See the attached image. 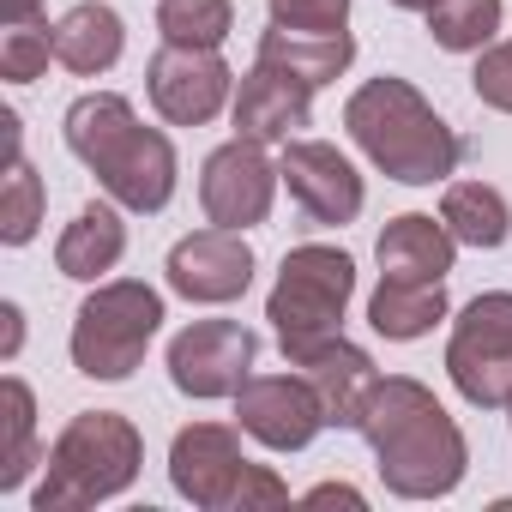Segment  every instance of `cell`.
<instances>
[{"label":"cell","instance_id":"obj_22","mask_svg":"<svg viewBox=\"0 0 512 512\" xmlns=\"http://www.w3.org/2000/svg\"><path fill=\"white\" fill-rule=\"evenodd\" d=\"M446 320V284H398L380 278L374 302H368V326L392 344H416Z\"/></svg>","mask_w":512,"mask_h":512},{"label":"cell","instance_id":"obj_16","mask_svg":"<svg viewBox=\"0 0 512 512\" xmlns=\"http://www.w3.org/2000/svg\"><path fill=\"white\" fill-rule=\"evenodd\" d=\"M314 121V85L278 73V67H253L235 91V133L260 139V145H290L302 139V127Z\"/></svg>","mask_w":512,"mask_h":512},{"label":"cell","instance_id":"obj_20","mask_svg":"<svg viewBox=\"0 0 512 512\" xmlns=\"http://www.w3.org/2000/svg\"><path fill=\"white\" fill-rule=\"evenodd\" d=\"M127 49V25L115 7H103V0H79V7L55 25V61L79 79H97L121 61Z\"/></svg>","mask_w":512,"mask_h":512},{"label":"cell","instance_id":"obj_18","mask_svg":"<svg viewBox=\"0 0 512 512\" xmlns=\"http://www.w3.org/2000/svg\"><path fill=\"white\" fill-rule=\"evenodd\" d=\"M121 253H127V223H121L115 205L97 199V205H85V211L61 229L55 266H61V278H73V284H97L103 272L121 266Z\"/></svg>","mask_w":512,"mask_h":512},{"label":"cell","instance_id":"obj_14","mask_svg":"<svg viewBox=\"0 0 512 512\" xmlns=\"http://www.w3.org/2000/svg\"><path fill=\"white\" fill-rule=\"evenodd\" d=\"M284 362L314 386V398H320V410H326V428H356V422H362L368 392L380 386V374H374L368 350H362V344H350L344 332L314 338V344H284Z\"/></svg>","mask_w":512,"mask_h":512},{"label":"cell","instance_id":"obj_26","mask_svg":"<svg viewBox=\"0 0 512 512\" xmlns=\"http://www.w3.org/2000/svg\"><path fill=\"white\" fill-rule=\"evenodd\" d=\"M37 223H43V181L19 151V157H7V187H0V241L25 247L37 235Z\"/></svg>","mask_w":512,"mask_h":512},{"label":"cell","instance_id":"obj_21","mask_svg":"<svg viewBox=\"0 0 512 512\" xmlns=\"http://www.w3.org/2000/svg\"><path fill=\"white\" fill-rule=\"evenodd\" d=\"M440 223L458 235V247H506L512 235V205L488 181H446L440 193Z\"/></svg>","mask_w":512,"mask_h":512},{"label":"cell","instance_id":"obj_33","mask_svg":"<svg viewBox=\"0 0 512 512\" xmlns=\"http://www.w3.org/2000/svg\"><path fill=\"white\" fill-rule=\"evenodd\" d=\"M0 320H7V356H19V338H25V314L7 302V308H0Z\"/></svg>","mask_w":512,"mask_h":512},{"label":"cell","instance_id":"obj_31","mask_svg":"<svg viewBox=\"0 0 512 512\" xmlns=\"http://www.w3.org/2000/svg\"><path fill=\"white\" fill-rule=\"evenodd\" d=\"M332 500H344V506H362V494H356L350 482H320V488L308 494V506H332Z\"/></svg>","mask_w":512,"mask_h":512},{"label":"cell","instance_id":"obj_28","mask_svg":"<svg viewBox=\"0 0 512 512\" xmlns=\"http://www.w3.org/2000/svg\"><path fill=\"white\" fill-rule=\"evenodd\" d=\"M470 85H476V97H482L488 109L512 115V43H488V49L476 55V73H470Z\"/></svg>","mask_w":512,"mask_h":512},{"label":"cell","instance_id":"obj_6","mask_svg":"<svg viewBox=\"0 0 512 512\" xmlns=\"http://www.w3.org/2000/svg\"><path fill=\"white\" fill-rule=\"evenodd\" d=\"M350 296H356V260L344 247L308 241V247L284 253L278 284L266 296V320H272L278 344H314L344 326Z\"/></svg>","mask_w":512,"mask_h":512},{"label":"cell","instance_id":"obj_25","mask_svg":"<svg viewBox=\"0 0 512 512\" xmlns=\"http://www.w3.org/2000/svg\"><path fill=\"white\" fill-rule=\"evenodd\" d=\"M157 31L181 49H223V37L235 31V7L229 0H157Z\"/></svg>","mask_w":512,"mask_h":512},{"label":"cell","instance_id":"obj_34","mask_svg":"<svg viewBox=\"0 0 512 512\" xmlns=\"http://www.w3.org/2000/svg\"><path fill=\"white\" fill-rule=\"evenodd\" d=\"M392 7H404V13H428V7H440V0H392Z\"/></svg>","mask_w":512,"mask_h":512},{"label":"cell","instance_id":"obj_17","mask_svg":"<svg viewBox=\"0 0 512 512\" xmlns=\"http://www.w3.org/2000/svg\"><path fill=\"white\" fill-rule=\"evenodd\" d=\"M374 260H380V278H398V284H446V272L458 260V235L446 223H434L428 211H404V217H392L380 229Z\"/></svg>","mask_w":512,"mask_h":512},{"label":"cell","instance_id":"obj_7","mask_svg":"<svg viewBox=\"0 0 512 512\" xmlns=\"http://www.w3.org/2000/svg\"><path fill=\"white\" fill-rule=\"evenodd\" d=\"M446 374L464 404L506 410V398H512V290H488V296L464 302V314L452 320Z\"/></svg>","mask_w":512,"mask_h":512},{"label":"cell","instance_id":"obj_29","mask_svg":"<svg viewBox=\"0 0 512 512\" xmlns=\"http://www.w3.org/2000/svg\"><path fill=\"white\" fill-rule=\"evenodd\" d=\"M272 7V25H290V31H344L350 19V0H266Z\"/></svg>","mask_w":512,"mask_h":512},{"label":"cell","instance_id":"obj_27","mask_svg":"<svg viewBox=\"0 0 512 512\" xmlns=\"http://www.w3.org/2000/svg\"><path fill=\"white\" fill-rule=\"evenodd\" d=\"M49 61H55V25H43V19H19V25L0 31V79H7V85H31V79H43Z\"/></svg>","mask_w":512,"mask_h":512},{"label":"cell","instance_id":"obj_23","mask_svg":"<svg viewBox=\"0 0 512 512\" xmlns=\"http://www.w3.org/2000/svg\"><path fill=\"white\" fill-rule=\"evenodd\" d=\"M0 422H7V440H0V494L25 488L31 464H37V398L19 374H7V386H0Z\"/></svg>","mask_w":512,"mask_h":512},{"label":"cell","instance_id":"obj_24","mask_svg":"<svg viewBox=\"0 0 512 512\" xmlns=\"http://www.w3.org/2000/svg\"><path fill=\"white\" fill-rule=\"evenodd\" d=\"M500 31V0H440L428 7V37L446 55H482Z\"/></svg>","mask_w":512,"mask_h":512},{"label":"cell","instance_id":"obj_9","mask_svg":"<svg viewBox=\"0 0 512 512\" xmlns=\"http://www.w3.org/2000/svg\"><path fill=\"white\" fill-rule=\"evenodd\" d=\"M278 181H284V175H278V163L266 157V145L235 133L229 145H217V151L205 157V169H199V205H205V217L223 223V229H253V223H266Z\"/></svg>","mask_w":512,"mask_h":512},{"label":"cell","instance_id":"obj_12","mask_svg":"<svg viewBox=\"0 0 512 512\" xmlns=\"http://www.w3.org/2000/svg\"><path fill=\"white\" fill-rule=\"evenodd\" d=\"M169 290L187 296V302H205V308H223V302H241L247 284H253V247L241 241V229H199V235H181L169 247Z\"/></svg>","mask_w":512,"mask_h":512},{"label":"cell","instance_id":"obj_4","mask_svg":"<svg viewBox=\"0 0 512 512\" xmlns=\"http://www.w3.org/2000/svg\"><path fill=\"white\" fill-rule=\"evenodd\" d=\"M145 440L121 410H79L61 440L43 458V482L31 494L37 512H79L97 500H115L139 482Z\"/></svg>","mask_w":512,"mask_h":512},{"label":"cell","instance_id":"obj_10","mask_svg":"<svg viewBox=\"0 0 512 512\" xmlns=\"http://www.w3.org/2000/svg\"><path fill=\"white\" fill-rule=\"evenodd\" d=\"M278 175H284V187H290V199L302 205L308 223L344 229V223L362 217L368 187H362L356 163H350L338 145H326V139H290L284 157H278Z\"/></svg>","mask_w":512,"mask_h":512},{"label":"cell","instance_id":"obj_3","mask_svg":"<svg viewBox=\"0 0 512 512\" xmlns=\"http://www.w3.org/2000/svg\"><path fill=\"white\" fill-rule=\"evenodd\" d=\"M344 127H350V139L362 145V157H368L380 175L404 181V187H434V181H446V175L458 169V157H464L458 133L434 115V103H428L410 79H392V73L368 79V85L344 103Z\"/></svg>","mask_w":512,"mask_h":512},{"label":"cell","instance_id":"obj_13","mask_svg":"<svg viewBox=\"0 0 512 512\" xmlns=\"http://www.w3.org/2000/svg\"><path fill=\"white\" fill-rule=\"evenodd\" d=\"M235 422H241V434H253L272 452H302L326 428V410L302 374H253L235 392Z\"/></svg>","mask_w":512,"mask_h":512},{"label":"cell","instance_id":"obj_1","mask_svg":"<svg viewBox=\"0 0 512 512\" xmlns=\"http://www.w3.org/2000/svg\"><path fill=\"white\" fill-rule=\"evenodd\" d=\"M356 434L368 440L374 452V470L380 482L398 494V500H440L464 482L470 470V446L458 434V422L446 416V404L410 380V374H386L368 404H362V422Z\"/></svg>","mask_w":512,"mask_h":512},{"label":"cell","instance_id":"obj_30","mask_svg":"<svg viewBox=\"0 0 512 512\" xmlns=\"http://www.w3.org/2000/svg\"><path fill=\"white\" fill-rule=\"evenodd\" d=\"M290 500V488L266 470V464H247L241 470V482H235V500H229V512H253V506H284Z\"/></svg>","mask_w":512,"mask_h":512},{"label":"cell","instance_id":"obj_11","mask_svg":"<svg viewBox=\"0 0 512 512\" xmlns=\"http://www.w3.org/2000/svg\"><path fill=\"white\" fill-rule=\"evenodd\" d=\"M229 67L217 49H181V43H163L145 67V91H151V109L169 121V127H205L217 121V109L229 103Z\"/></svg>","mask_w":512,"mask_h":512},{"label":"cell","instance_id":"obj_32","mask_svg":"<svg viewBox=\"0 0 512 512\" xmlns=\"http://www.w3.org/2000/svg\"><path fill=\"white\" fill-rule=\"evenodd\" d=\"M49 0H0V25H19V19H37Z\"/></svg>","mask_w":512,"mask_h":512},{"label":"cell","instance_id":"obj_19","mask_svg":"<svg viewBox=\"0 0 512 512\" xmlns=\"http://www.w3.org/2000/svg\"><path fill=\"white\" fill-rule=\"evenodd\" d=\"M260 61L320 91V85H332L356 61V37L350 31H290V25H272L260 37Z\"/></svg>","mask_w":512,"mask_h":512},{"label":"cell","instance_id":"obj_15","mask_svg":"<svg viewBox=\"0 0 512 512\" xmlns=\"http://www.w3.org/2000/svg\"><path fill=\"white\" fill-rule=\"evenodd\" d=\"M241 470H247L241 440L223 422H193L169 446V482H175V494L193 500V506H205V512H223L235 500Z\"/></svg>","mask_w":512,"mask_h":512},{"label":"cell","instance_id":"obj_5","mask_svg":"<svg viewBox=\"0 0 512 512\" xmlns=\"http://www.w3.org/2000/svg\"><path fill=\"white\" fill-rule=\"evenodd\" d=\"M157 326H163V296L139 278H109L73 314V368L85 380H133Z\"/></svg>","mask_w":512,"mask_h":512},{"label":"cell","instance_id":"obj_8","mask_svg":"<svg viewBox=\"0 0 512 512\" xmlns=\"http://www.w3.org/2000/svg\"><path fill=\"white\" fill-rule=\"evenodd\" d=\"M253 332L241 320H193L187 332L169 338V380L175 392L211 404V398H235L253 374Z\"/></svg>","mask_w":512,"mask_h":512},{"label":"cell","instance_id":"obj_35","mask_svg":"<svg viewBox=\"0 0 512 512\" xmlns=\"http://www.w3.org/2000/svg\"><path fill=\"white\" fill-rule=\"evenodd\" d=\"M506 416H512V398H506Z\"/></svg>","mask_w":512,"mask_h":512},{"label":"cell","instance_id":"obj_2","mask_svg":"<svg viewBox=\"0 0 512 512\" xmlns=\"http://www.w3.org/2000/svg\"><path fill=\"white\" fill-rule=\"evenodd\" d=\"M67 151L97 175V187L121 211H163L175 199V145L169 133L145 127L121 91H91L61 121Z\"/></svg>","mask_w":512,"mask_h":512}]
</instances>
